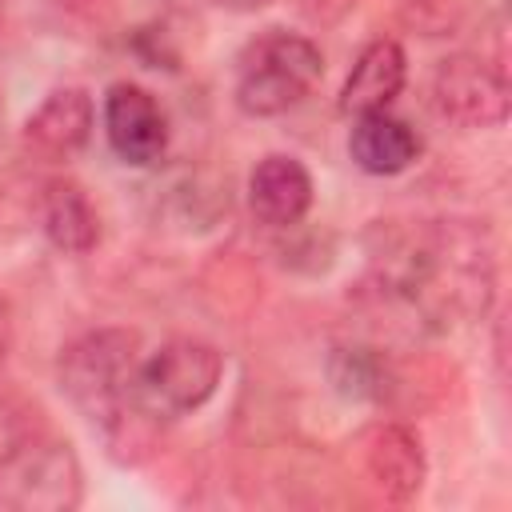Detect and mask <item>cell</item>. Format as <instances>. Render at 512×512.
<instances>
[{"instance_id":"5","label":"cell","mask_w":512,"mask_h":512,"mask_svg":"<svg viewBox=\"0 0 512 512\" xmlns=\"http://www.w3.org/2000/svg\"><path fill=\"white\" fill-rule=\"evenodd\" d=\"M84 504V468L68 440L28 432L0 452L4 512H72Z\"/></svg>"},{"instance_id":"14","label":"cell","mask_w":512,"mask_h":512,"mask_svg":"<svg viewBox=\"0 0 512 512\" xmlns=\"http://www.w3.org/2000/svg\"><path fill=\"white\" fill-rule=\"evenodd\" d=\"M328 384L336 396L352 400V404H384L392 396V364L380 348L368 344H336L328 352Z\"/></svg>"},{"instance_id":"4","label":"cell","mask_w":512,"mask_h":512,"mask_svg":"<svg viewBox=\"0 0 512 512\" xmlns=\"http://www.w3.org/2000/svg\"><path fill=\"white\" fill-rule=\"evenodd\" d=\"M224 376V356L208 340L176 336L164 340L156 352L136 360L132 372V408L144 424L160 428L180 416H192L204 408Z\"/></svg>"},{"instance_id":"2","label":"cell","mask_w":512,"mask_h":512,"mask_svg":"<svg viewBox=\"0 0 512 512\" xmlns=\"http://www.w3.org/2000/svg\"><path fill=\"white\" fill-rule=\"evenodd\" d=\"M136 360H140V340H136V332H124V328L84 332L56 360V384H60L64 400L124 460H128V448L144 444L148 432H156L132 408Z\"/></svg>"},{"instance_id":"13","label":"cell","mask_w":512,"mask_h":512,"mask_svg":"<svg viewBox=\"0 0 512 512\" xmlns=\"http://www.w3.org/2000/svg\"><path fill=\"white\" fill-rule=\"evenodd\" d=\"M40 228L56 252L84 256L100 244V212L76 180H48L40 192Z\"/></svg>"},{"instance_id":"8","label":"cell","mask_w":512,"mask_h":512,"mask_svg":"<svg viewBox=\"0 0 512 512\" xmlns=\"http://www.w3.org/2000/svg\"><path fill=\"white\" fill-rule=\"evenodd\" d=\"M92 128H96V104L88 88L64 84V88H52L36 104V112L24 120L20 144L40 164H64L76 152H84V144L92 140Z\"/></svg>"},{"instance_id":"1","label":"cell","mask_w":512,"mask_h":512,"mask_svg":"<svg viewBox=\"0 0 512 512\" xmlns=\"http://www.w3.org/2000/svg\"><path fill=\"white\" fill-rule=\"evenodd\" d=\"M376 292L420 324L484 316L492 304V252L484 232L456 220H376L364 236Z\"/></svg>"},{"instance_id":"9","label":"cell","mask_w":512,"mask_h":512,"mask_svg":"<svg viewBox=\"0 0 512 512\" xmlns=\"http://www.w3.org/2000/svg\"><path fill=\"white\" fill-rule=\"evenodd\" d=\"M360 464L368 484L392 504H408L428 476L424 444L404 424H372L360 436Z\"/></svg>"},{"instance_id":"16","label":"cell","mask_w":512,"mask_h":512,"mask_svg":"<svg viewBox=\"0 0 512 512\" xmlns=\"http://www.w3.org/2000/svg\"><path fill=\"white\" fill-rule=\"evenodd\" d=\"M208 4H216V8H224V12H260V8H268L272 0H208Z\"/></svg>"},{"instance_id":"10","label":"cell","mask_w":512,"mask_h":512,"mask_svg":"<svg viewBox=\"0 0 512 512\" xmlns=\"http://www.w3.org/2000/svg\"><path fill=\"white\" fill-rule=\"evenodd\" d=\"M312 196H316L312 172L288 152L264 156L248 176V208L264 228L276 232L300 228L312 208Z\"/></svg>"},{"instance_id":"11","label":"cell","mask_w":512,"mask_h":512,"mask_svg":"<svg viewBox=\"0 0 512 512\" xmlns=\"http://www.w3.org/2000/svg\"><path fill=\"white\" fill-rule=\"evenodd\" d=\"M408 80V56L392 36H376L372 44L360 48L352 72L344 76L336 108L344 116H364V112H384L392 100L404 92Z\"/></svg>"},{"instance_id":"6","label":"cell","mask_w":512,"mask_h":512,"mask_svg":"<svg viewBox=\"0 0 512 512\" xmlns=\"http://www.w3.org/2000/svg\"><path fill=\"white\" fill-rule=\"evenodd\" d=\"M440 120L460 128H500L508 120V80L476 52L444 56L428 84Z\"/></svg>"},{"instance_id":"7","label":"cell","mask_w":512,"mask_h":512,"mask_svg":"<svg viewBox=\"0 0 512 512\" xmlns=\"http://www.w3.org/2000/svg\"><path fill=\"white\" fill-rule=\"evenodd\" d=\"M100 120H104L108 148L128 168H152L168 152V116L160 100L140 84H128V80L112 84L104 92Z\"/></svg>"},{"instance_id":"12","label":"cell","mask_w":512,"mask_h":512,"mask_svg":"<svg viewBox=\"0 0 512 512\" xmlns=\"http://www.w3.org/2000/svg\"><path fill=\"white\" fill-rule=\"evenodd\" d=\"M420 148H424L420 132L408 120L392 116L388 108L384 112L352 116L348 156L368 176H400V172H408L420 160Z\"/></svg>"},{"instance_id":"3","label":"cell","mask_w":512,"mask_h":512,"mask_svg":"<svg viewBox=\"0 0 512 512\" xmlns=\"http://www.w3.org/2000/svg\"><path fill=\"white\" fill-rule=\"evenodd\" d=\"M324 76V52L316 40L292 28L256 32L240 56L232 76V100L252 120H272L300 108Z\"/></svg>"},{"instance_id":"15","label":"cell","mask_w":512,"mask_h":512,"mask_svg":"<svg viewBox=\"0 0 512 512\" xmlns=\"http://www.w3.org/2000/svg\"><path fill=\"white\" fill-rule=\"evenodd\" d=\"M112 16V0H0V28H100Z\"/></svg>"}]
</instances>
